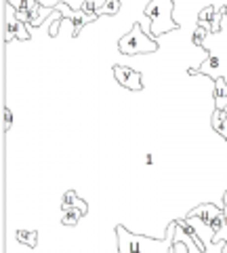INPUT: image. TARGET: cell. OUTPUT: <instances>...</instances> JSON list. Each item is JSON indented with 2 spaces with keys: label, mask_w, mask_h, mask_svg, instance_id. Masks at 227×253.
Returning <instances> with one entry per match:
<instances>
[{
  "label": "cell",
  "mask_w": 227,
  "mask_h": 253,
  "mask_svg": "<svg viewBox=\"0 0 227 253\" xmlns=\"http://www.w3.org/2000/svg\"><path fill=\"white\" fill-rule=\"evenodd\" d=\"M210 32L206 28H202V26H195L194 30V34H192V42L195 46H200V49H204V42H206V38H208Z\"/></svg>",
  "instance_id": "13"
},
{
  "label": "cell",
  "mask_w": 227,
  "mask_h": 253,
  "mask_svg": "<svg viewBox=\"0 0 227 253\" xmlns=\"http://www.w3.org/2000/svg\"><path fill=\"white\" fill-rule=\"evenodd\" d=\"M175 232H177V230H175ZM173 253H190V247H187V243L179 239L177 234H175V243H173Z\"/></svg>",
  "instance_id": "17"
},
{
  "label": "cell",
  "mask_w": 227,
  "mask_h": 253,
  "mask_svg": "<svg viewBox=\"0 0 227 253\" xmlns=\"http://www.w3.org/2000/svg\"><path fill=\"white\" fill-rule=\"evenodd\" d=\"M225 17H227V4H225Z\"/></svg>",
  "instance_id": "22"
},
{
  "label": "cell",
  "mask_w": 227,
  "mask_h": 253,
  "mask_svg": "<svg viewBox=\"0 0 227 253\" xmlns=\"http://www.w3.org/2000/svg\"><path fill=\"white\" fill-rule=\"evenodd\" d=\"M223 253H227V241H223Z\"/></svg>",
  "instance_id": "21"
},
{
  "label": "cell",
  "mask_w": 227,
  "mask_h": 253,
  "mask_svg": "<svg viewBox=\"0 0 227 253\" xmlns=\"http://www.w3.org/2000/svg\"><path fill=\"white\" fill-rule=\"evenodd\" d=\"M221 9H225V6H221V4H219V6L217 4H208V6H204V9H200L198 11V26L206 28L210 32V23H213V19L217 17V13Z\"/></svg>",
  "instance_id": "8"
},
{
  "label": "cell",
  "mask_w": 227,
  "mask_h": 253,
  "mask_svg": "<svg viewBox=\"0 0 227 253\" xmlns=\"http://www.w3.org/2000/svg\"><path fill=\"white\" fill-rule=\"evenodd\" d=\"M221 241H227V203L223 205V228H221V232L213 239V243H221Z\"/></svg>",
  "instance_id": "16"
},
{
  "label": "cell",
  "mask_w": 227,
  "mask_h": 253,
  "mask_svg": "<svg viewBox=\"0 0 227 253\" xmlns=\"http://www.w3.org/2000/svg\"><path fill=\"white\" fill-rule=\"evenodd\" d=\"M210 34H213L215 44H210V41L206 38L204 49L208 51V57L202 61L198 68H190L187 74L190 76L202 74V76L213 78V81L219 76L227 78V17H223L221 32H210Z\"/></svg>",
  "instance_id": "2"
},
{
  "label": "cell",
  "mask_w": 227,
  "mask_h": 253,
  "mask_svg": "<svg viewBox=\"0 0 227 253\" xmlns=\"http://www.w3.org/2000/svg\"><path fill=\"white\" fill-rule=\"evenodd\" d=\"M215 89H213V99H215V108L219 110H227V78L219 76L215 78Z\"/></svg>",
  "instance_id": "7"
},
{
  "label": "cell",
  "mask_w": 227,
  "mask_h": 253,
  "mask_svg": "<svg viewBox=\"0 0 227 253\" xmlns=\"http://www.w3.org/2000/svg\"><path fill=\"white\" fill-rule=\"evenodd\" d=\"M9 2L15 6V9H23V11H30V13H34L38 6H40L38 0H9Z\"/></svg>",
  "instance_id": "15"
},
{
  "label": "cell",
  "mask_w": 227,
  "mask_h": 253,
  "mask_svg": "<svg viewBox=\"0 0 227 253\" xmlns=\"http://www.w3.org/2000/svg\"><path fill=\"white\" fill-rule=\"evenodd\" d=\"M11 129V108L4 106V133Z\"/></svg>",
  "instance_id": "19"
},
{
  "label": "cell",
  "mask_w": 227,
  "mask_h": 253,
  "mask_svg": "<svg viewBox=\"0 0 227 253\" xmlns=\"http://www.w3.org/2000/svg\"><path fill=\"white\" fill-rule=\"evenodd\" d=\"M145 163H147V165H152V163H154V156H152V154H147V156H145Z\"/></svg>",
  "instance_id": "20"
},
{
  "label": "cell",
  "mask_w": 227,
  "mask_h": 253,
  "mask_svg": "<svg viewBox=\"0 0 227 253\" xmlns=\"http://www.w3.org/2000/svg\"><path fill=\"white\" fill-rule=\"evenodd\" d=\"M112 70H114V78L124 89H130V91L143 89V74H141L139 70H132L129 66H120V63H116Z\"/></svg>",
  "instance_id": "6"
},
{
  "label": "cell",
  "mask_w": 227,
  "mask_h": 253,
  "mask_svg": "<svg viewBox=\"0 0 227 253\" xmlns=\"http://www.w3.org/2000/svg\"><path fill=\"white\" fill-rule=\"evenodd\" d=\"M80 217H84V213L78 207H61V224L64 226H78Z\"/></svg>",
  "instance_id": "11"
},
{
  "label": "cell",
  "mask_w": 227,
  "mask_h": 253,
  "mask_svg": "<svg viewBox=\"0 0 227 253\" xmlns=\"http://www.w3.org/2000/svg\"><path fill=\"white\" fill-rule=\"evenodd\" d=\"M61 207H78V209L84 213V215H87V211H89L87 203H84L80 196H78L76 190H67V192H64V199H61Z\"/></svg>",
  "instance_id": "10"
},
{
  "label": "cell",
  "mask_w": 227,
  "mask_h": 253,
  "mask_svg": "<svg viewBox=\"0 0 227 253\" xmlns=\"http://www.w3.org/2000/svg\"><path fill=\"white\" fill-rule=\"evenodd\" d=\"M80 9L84 13H89V15H97V0H84V2L80 4ZM99 17V15H97Z\"/></svg>",
  "instance_id": "18"
},
{
  "label": "cell",
  "mask_w": 227,
  "mask_h": 253,
  "mask_svg": "<svg viewBox=\"0 0 227 253\" xmlns=\"http://www.w3.org/2000/svg\"><path fill=\"white\" fill-rule=\"evenodd\" d=\"M175 2L173 0H150L145 6V17L152 21V36H162L168 34L179 28V23L173 17Z\"/></svg>",
  "instance_id": "3"
},
{
  "label": "cell",
  "mask_w": 227,
  "mask_h": 253,
  "mask_svg": "<svg viewBox=\"0 0 227 253\" xmlns=\"http://www.w3.org/2000/svg\"><path fill=\"white\" fill-rule=\"evenodd\" d=\"M6 6V17H4V42H11L13 38H19V41H30L32 34H30L28 23H23L17 15H15V6L4 0Z\"/></svg>",
  "instance_id": "5"
},
{
  "label": "cell",
  "mask_w": 227,
  "mask_h": 253,
  "mask_svg": "<svg viewBox=\"0 0 227 253\" xmlns=\"http://www.w3.org/2000/svg\"><path fill=\"white\" fill-rule=\"evenodd\" d=\"M210 125H213L215 133H219L225 141H227V110H219L215 108L213 118H210Z\"/></svg>",
  "instance_id": "9"
},
{
  "label": "cell",
  "mask_w": 227,
  "mask_h": 253,
  "mask_svg": "<svg viewBox=\"0 0 227 253\" xmlns=\"http://www.w3.org/2000/svg\"><path fill=\"white\" fill-rule=\"evenodd\" d=\"M118 11H120V0H107V2L97 11V15L99 17H105V15H116Z\"/></svg>",
  "instance_id": "14"
},
{
  "label": "cell",
  "mask_w": 227,
  "mask_h": 253,
  "mask_svg": "<svg viewBox=\"0 0 227 253\" xmlns=\"http://www.w3.org/2000/svg\"><path fill=\"white\" fill-rule=\"evenodd\" d=\"M177 221L173 219L166 226V236L164 239H150L129 232L124 226H116V236H118V253H173Z\"/></svg>",
  "instance_id": "1"
},
{
  "label": "cell",
  "mask_w": 227,
  "mask_h": 253,
  "mask_svg": "<svg viewBox=\"0 0 227 253\" xmlns=\"http://www.w3.org/2000/svg\"><path fill=\"white\" fill-rule=\"evenodd\" d=\"M118 49L124 55H143V53H156L158 51V41L143 30L141 23H132L129 34H124L118 41Z\"/></svg>",
  "instance_id": "4"
},
{
  "label": "cell",
  "mask_w": 227,
  "mask_h": 253,
  "mask_svg": "<svg viewBox=\"0 0 227 253\" xmlns=\"http://www.w3.org/2000/svg\"><path fill=\"white\" fill-rule=\"evenodd\" d=\"M15 239L21 245H28L30 249H34L38 243V232L36 230H15Z\"/></svg>",
  "instance_id": "12"
}]
</instances>
